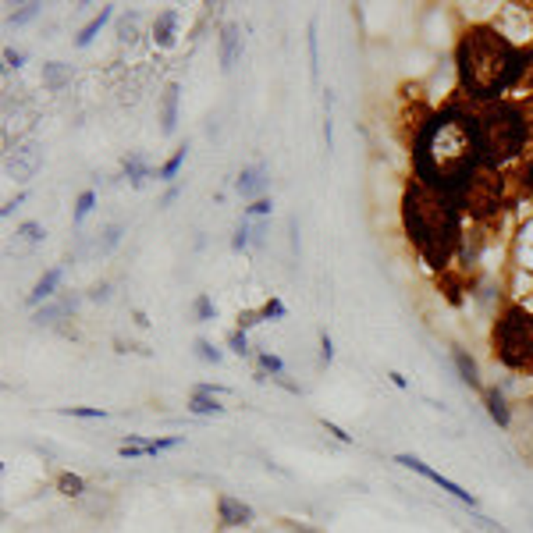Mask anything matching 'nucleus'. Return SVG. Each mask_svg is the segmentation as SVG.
<instances>
[{
	"label": "nucleus",
	"instance_id": "nucleus-3",
	"mask_svg": "<svg viewBox=\"0 0 533 533\" xmlns=\"http://www.w3.org/2000/svg\"><path fill=\"white\" fill-rule=\"evenodd\" d=\"M402 221H405V231L416 242V249L434 266L448 263V256L455 252L459 235H462L455 196L437 192L423 182H412L405 189V200H402Z\"/></svg>",
	"mask_w": 533,
	"mask_h": 533
},
{
	"label": "nucleus",
	"instance_id": "nucleus-20",
	"mask_svg": "<svg viewBox=\"0 0 533 533\" xmlns=\"http://www.w3.org/2000/svg\"><path fill=\"white\" fill-rule=\"evenodd\" d=\"M139 36H142V15L139 11H125L118 18V39L132 47V43H139Z\"/></svg>",
	"mask_w": 533,
	"mask_h": 533
},
{
	"label": "nucleus",
	"instance_id": "nucleus-41",
	"mask_svg": "<svg viewBox=\"0 0 533 533\" xmlns=\"http://www.w3.org/2000/svg\"><path fill=\"white\" fill-rule=\"evenodd\" d=\"M25 200H29V192H18L15 200H8L4 207H0V217H11V214H15V210H18V207H22Z\"/></svg>",
	"mask_w": 533,
	"mask_h": 533
},
{
	"label": "nucleus",
	"instance_id": "nucleus-18",
	"mask_svg": "<svg viewBox=\"0 0 533 533\" xmlns=\"http://www.w3.org/2000/svg\"><path fill=\"white\" fill-rule=\"evenodd\" d=\"M61 278H64V271L61 266H54V271H47L39 281H36V288L29 292V306H39V302H47L50 295H54V288L61 285Z\"/></svg>",
	"mask_w": 533,
	"mask_h": 533
},
{
	"label": "nucleus",
	"instance_id": "nucleus-29",
	"mask_svg": "<svg viewBox=\"0 0 533 533\" xmlns=\"http://www.w3.org/2000/svg\"><path fill=\"white\" fill-rule=\"evenodd\" d=\"M259 317H263V320H285V317H288V306H285L281 299H266V302L259 306Z\"/></svg>",
	"mask_w": 533,
	"mask_h": 533
},
{
	"label": "nucleus",
	"instance_id": "nucleus-27",
	"mask_svg": "<svg viewBox=\"0 0 533 533\" xmlns=\"http://www.w3.org/2000/svg\"><path fill=\"white\" fill-rule=\"evenodd\" d=\"M185 437H153V441H142V448H146V455H160V452H171V448H178Z\"/></svg>",
	"mask_w": 533,
	"mask_h": 533
},
{
	"label": "nucleus",
	"instance_id": "nucleus-39",
	"mask_svg": "<svg viewBox=\"0 0 533 533\" xmlns=\"http://www.w3.org/2000/svg\"><path fill=\"white\" fill-rule=\"evenodd\" d=\"M256 324H263L259 310H242V313H238V331H249V327H256Z\"/></svg>",
	"mask_w": 533,
	"mask_h": 533
},
{
	"label": "nucleus",
	"instance_id": "nucleus-33",
	"mask_svg": "<svg viewBox=\"0 0 533 533\" xmlns=\"http://www.w3.org/2000/svg\"><path fill=\"white\" fill-rule=\"evenodd\" d=\"M310 71L320 75V50H317V22H310Z\"/></svg>",
	"mask_w": 533,
	"mask_h": 533
},
{
	"label": "nucleus",
	"instance_id": "nucleus-37",
	"mask_svg": "<svg viewBox=\"0 0 533 533\" xmlns=\"http://www.w3.org/2000/svg\"><path fill=\"white\" fill-rule=\"evenodd\" d=\"M320 363H324V367H331V363H334V341H331V334H327V331L320 334Z\"/></svg>",
	"mask_w": 533,
	"mask_h": 533
},
{
	"label": "nucleus",
	"instance_id": "nucleus-7",
	"mask_svg": "<svg viewBox=\"0 0 533 533\" xmlns=\"http://www.w3.org/2000/svg\"><path fill=\"white\" fill-rule=\"evenodd\" d=\"M39 164H43V149L36 146V142H22V146H15L11 153H8V174L11 178H18V182H29V178L39 171Z\"/></svg>",
	"mask_w": 533,
	"mask_h": 533
},
{
	"label": "nucleus",
	"instance_id": "nucleus-16",
	"mask_svg": "<svg viewBox=\"0 0 533 533\" xmlns=\"http://www.w3.org/2000/svg\"><path fill=\"white\" fill-rule=\"evenodd\" d=\"M78 295H64V299H57V302H50V306H39L36 310V317H32V324H54L57 317H64V313H75L78 310Z\"/></svg>",
	"mask_w": 533,
	"mask_h": 533
},
{
	"label": "nucleus",
	"instance_id": "nucleus-10",
	"mask_svg": "<svg viewBox=\"0 0 533 533\" xmlns=\"http://www.w3.org/2000/svg\"><path fill=\"white\" fill-rule=\"evenodd\" d=\"M217 519H221V526H249L252 522V508L245 501L231 498V494H221L217 498Z\"/></svg>",
	"mask_w": 533,
	"mask_h": 533
},
{
	"label": "nucleus",
	"instance_id": "nucleus-31",
	"mask_svg": "<svg viewBox=\"0 0 533 533\" xmlns=\"http://www.w3.org/2000/svg\"><path fill=\"white\" fill-rule=\"evenodd\" d=\"M192 310H196V320H200V324H210V320L217 317V306H214V299H210V295H200Z\"/></svg>",
	"mask_w": 533,
	"mask_h": 533
},
{
	"label": "nucleus",
	"instance_id": "nucleus-17",
	"mask_svg": "<svg viewBox=\"0 0 533 533\" xmlns=\"http://www.w3.org/2000/svg\"><path fill=\"white\" fill-rule=\"evenodd\" d=\"M111 18H114V8H100V15H97V18H89V22L82 25V32L75 36V47H78V50H85V47L97 39V32H100V29L111 22Z\"/></svg>",
	"mask_w": 533,
	"mask_h": 533
},
{
	"label": "nucleus",
	"instance_id": "nucleus-5",
	"mask_svg": "<svg viewBox=\"0 0 533 533\" xmlns=\"http://www.w3.org/2000/svg\"><path fill=\"white\" fill-rule=\"evenodd\" d=\"M494 355L508 370H533V313L508 306L494 324Z\"/></svg>",
	"mask_w": 533,
	"mask_h": 533
},
{
	"label": "nucleus",
	"instance_id": "nucleus-9",
	"mask_svg": "<svg viewBox=\"0 0 533 533\" xmlns=\"http://www.w3.org/2000/svg\"><path fill=\"white\" fill-rule=\"evenodd\" d=\"M271 171H266V164H252V167H245L238 178H235V189H238V196H245V200H263L259 192L266 189V182H271V178H266Z\"/></svg>",
	"mask_w": 533,
	"mask_h": 533
},
{
	"label": "nucleus",
	"instance_id": "nucleus-35",
	"mask_svg": "<svg viewBox=\"0 0 533 533\" xmlns=\"http://www.w3.org/2000/svg\"><path fill=\"white\" fill-rule=\"evenodd\" d=\"M271 210H274V203H271V200H266V196H263V200H256V203H249V207H245V214H242V221H249V217H266V214H271Z\"/></svg>",
	"mask_w": 533,
	"mask_h": 533
},
{
	"label": "nucleus",
	"instance_id": "nucleus-15",
	"mask_svg": "<svg viewBox=\"0 0 533 533\" xmlns=\"http://www.w3.org/2000/svg\"><path fill=\"white\" fill-rule=\"evenodd\" d=\"M125 178H128L132 189H142L149 178H153V167L146 164L142 153H128V157H125Z\"/></svg>",
	"mask_w": 533,
	"mask_h": 533
},
{
	"label": "nucleus",
	"instance_id": "nucleus-42",
	"mask_svg": "<svg viewBox=\"0 0 533 533\" xmlns=\"http://www.w3.org/2000/svg\"><path fill=\"white\" fill-rule=\"evenodd\" d=\"M89 299H93V302H107L111 299V285L104 281V285H93V288H89Z\"/></svg>",
	"mask_w": 533,
	"mask_h": 533
},
{
	"label": "nucleus",
	"instance_id": "nucleus-30",
	"mask_svg": "<svg viewBox=\"0 0 533 533\" xmlns=\"http://www.w3.org/2000/svg\"><path fill=\"white\" fill-rule=\"evenodd\" d=\"M252 245V228H249V221H242L238 228H235V238H231V249L235 252H245Z\"/></svg>",
	"mask_w": 533,
	"mask_h": 533
},
{
	"label": "nucleus",
	"instance_id": "nucleus-13",
	"mask_svg": "<svg viewBox=\"0 0 533 533\" xmlns=\"http://www.w3.org/2000/svg\"><path fill=\"white\" fill-rule=\"evenodd\" d=\"M484 402H487V416H491L501 430H508V427H512V409H508V402H505V391H501V388H487V391H484Z\"/></svg>",
	"mask_w": 533,
	"mask_h": 533
},
{
	"label": "nucleus",
	"instance_id": "nucleus-11",
	"mask_svg": "<svg viewBox=\"0 0 533 533\" xmlns=\"http://www.w3.org/2000/svg\"><path fill=\"white\" fill-rule=\"evenodd\" d=\"M452 363H455L459 381H462L466 388H473V391H480V388H484V381H480V367H477V360H473V355H470L466 348L452 345Z\"/></svg>",
	"mask_w": 533,
	"mask_h": 533
},
{
	"label": "nucleus",
	"instance_id": "nucleus-6",
	"mask_svg": "<svg viewBox=\"0 0 533 533\" xmlns=\"http://www.w3.org/2000/svg\"><path fill=\"white\" fill-rule=\"evenodd\" d=\"M395 462H398V466H405V470H412V473H419V477H427L434 487H441L444 494H452V498H455V501H462L466 508H477V498H473L470 491H462V487H459L455 480H448V477H441L437 470H430V466H427V462H419L416 455L402 452V455H395Z\"/></svg>",
	"mask_w": 533,
	"mask_h": 533
},
{
	"label": "nucleus",
	"instance_id": "nucleus-28",
	"mask_svg": "<svg viewBox=\"0 0 533 533\" xmlns=\"http://www.w3.org/2000/svg\"><path fill=\"white\" fill-rule=\"evenodd\" d=\"M196 355H200L203 363H214V367L224 360V355H221V348H214V341H207V338H196Z\"/></svg>",
	"mask_w": 533,
	"mask_h": 533
},
{
	"label": "nucleus",
	"instance_id": "nucleus-43",
	"mask_svg": "<svg viewBox=\"0 0 533 533\" xmlns=\"http://www.w3.org/2000/svg\"><path fill=\"white\" fill-rule=\"evenodd\" d=\"M25 64V54H18V50H4V68L11 71V68H22Z\"/></svg>",
	"mask_w": 533,
	"mask_h": 533
},
{
	"label": "nucleus",
	"instance_id": "nucleus-44",
	"mask_svg": "<svg viewBox=\"0 0 533 533\" xmlns=\"http://www.w3.org/2000/svg\"><path fill=\"white\" fill-rule=\"evenodd\" d=\"M196 391L200 395H228L231 388H224V384H196Z\"/></svg>",
	"mask_w": 533,
	"mask_h": 533
},
{
	"label": "nucleus",
	"instance_id": "nucleus-12",
	"mask_svg": "<svg viewBox=\"0 0 533 533\" xmlns=\"http://www.w3.org/2000/svg\"><path fill=\"white\" fill-rule=\"evenodd\" d=\"M217 57H221V68H224V71H231V68L238 64V57H242V32H238L235 25H224V29H221Z\"/></svg>",
	"mask_w": 533,
	"mask_h": 533
},
{
	"label": "nucleus",
	"instance_id": "nucleus-2",
	"mask_svg": "<svg viewBox=\"0 0 533 533\" xmlns=\"http://www.w3.org/2000/svg\"><path fill=\"white\" fill-rule=\"evenodd\" d=\"M455 61H459V82L466 89V97L480 104H498L501 93H508L522 78L529 57L505 32L480 25L459 39Z\"/></svg>",
	"mask_w": 533,
	"mask_h": 533
},
{
	"label": "nucleus",
	"instance_id": "nucleus-24",
	"mask_svg": "<svg viewBox=\"0 0 533 533\" xmlns=\"http://www.w3.org/2000/svg\"><path fill=\"white\" fill-rule=\"evenodd\" d=\"M57 491L68 494V498H82V494H85V480H82L78 473H61V477H57Z\"/></svg>",
	"mask_w": 533,
	"mask_h": 533
},
{
	"label": "nucleus",
	"instance_id": "nucleus-34",
	"mask_svg": "<svg viewBox=\"0 0 533 533\" xmlns=\"http://www.w3.org/2000/svg\"><path fill=\"white\" fill-rule=\"evenodd\" d=\"M18 235H22L25 242H43V238H47V228L36 224V221H25V224L18 228Z\"/></svg>",
	"mask_w": 533,
	"mask_h": 533
},
{
	"label": "nucleus",
	"instance_id": "nucleus-8",
	"mask_svg": "<svg viewBox=\"0 0 533 533\" xmlns=\"http://www.w3.org/2000/svg\"><path fill=\"white\" fill-rule=\"evenodd\" d=\"M178 25H182V15H178L174 8L160 11V15L153 18V25H149V36H153V43H157L160 50H171V47L178 43Z\"/></svg>",
	"mask_w": 533,
	"mask_h": 533
},
{
	"label": "nucleus",
	"instance_id": "nucleus-1",
	"mask_svg": "<svg viewBox=\"0 0 533 533\" xmlns=\"http://www.w3.org/2000/svg\"><path fill=\"white\" fill-rule=\"evenodd\" d=\"M412 167L423 185L459 200L484 167L477 114L462 107H444L441 114H434L416 135Z\"/></svg>",
	"mask_w": 533,
	"mask_h": 533
},
{
	"label": "nucleus",
	"instance_id": "nucleus-4",
	"mask_svg": "<svg viewBox=\"0 0 533 533\" xmlns=\"http://www.w3.org/2000/svg\"><path fill=\"white\" fill-rule=\"evenodd\" d=\"M477 125H480V157H484V167L487 171H498L505 167L508 160H515L522 149H526V118L515 104H491L484 114H477Z\"/></svg>",
	"mask_w": 533,
	"mask_h": 533
},
{
	"label": "nucleus",
	"instance_id": "nucleus-19",
	"mask_svg": "<svg viewBox=\"0 0 533 533\" xmlns=\"http://www.w3.org/2000/svg\"><path fill=\"white\" fill-rule=\"evenodd\" d=\"M71 82V68L61 64V61H47L43 64V85L50 89V93H61V89Z\"/></svg>",
	"mask_w": 533,
	"mask_h": 533
},
{
	"label": "nucleus",
	"instance_id": "nucleus-47",
	"mask_svg": "<svg viewBox=\"0 0 533 533\" xmlns=\"http://www.w3.org/2000/svg\"><path fill=\"white\" fill-rule=\"evenodd\" d=\"M388 377H391V384H395V388H409V381H405L402 374H388Z\"/></svg>",
	"mask_w": 533,
	"mask_h": 533
},
{
	"label": "nucleus",
	"instance_id": "nucleus-26",
	"mask_svg": "<svg viewBox=\"0 0 533 533\" xmlns=\"http://www.w3.org/2000/svg\"><path fill=\"white\" fill-rule=\"evenodd\" d=\"M93 207H97V192H93V189H89V192H82V196L75 200V214H71L75 228H78V224L89 217V210H93Z\"/></svg>",
	"mask_w": 533,
	"mask_h": 533
},
{
	"label": "nucleus",
	"instance_id": "nucleus-36",
	"mask_svg": "<svg viewBox=\"0 0 533 533\" xmlns=\"http://www.w3.org/2000/svg\"><path fill=\"white\" fill-rule=\"evenodd\" d=\"M228 348H231L235 355H249V338H245V331H231V334H228Z\"/></svg>",
	"mask_w": 533,
	"mask_h": 533
},
{
	"label": "nucleus",
	"instance_id": "nucleus-23",
	"mask_svg": "<svg viewBox=\"0 0 533 533\" xmlns=\"http://www.w3.org/2000/svg\"><path fill=\"white\" fill-rule=\"evenodd\" d=\"M185 157H189V146H182V149H178L160 171H157V178H160V182H174V178H178V171H182V164H185Z\"/></svg>",
	"mask_w": 533,
	"mask_h": 533
},
{
	"label": "nucleus",
	"instance_id": "nucleus-40",
	"mask_svg": "<svg viewBox=\"0 0 533 533\" xmlns=\"http://www.w3.org/2000/svg\"><path fill=\"white\" fill-rule=\"evenodd\" d=\"M324 430H327V434H331L334 441H341V444H352V434H345V430H341L338 423H331V419H324Z\"/></svg>",
	"mask_w": 533,
	"mask_h": 533
},
{
	"label": "nucleus",
	"instance_id": "nucleus-32",
	"mask_svg": "<svg viewBox=\"0 0 533 533\" xmlns=\"http://www.w3.org/2000/svg\"><path fill=\"white\" fill-rule=\"evenodd\" d=\"M61 416H75V419H107V412H104V409H85V405L61 409Z\"/></svg>",
	"mask_w": 533,
	"mask_h": 533
},
{
	"label": "nucleus",
	"instance_id": "nucleus-46",
	"mask_svg": "<svg viewBox=\"0 0 533 533\" xmlns=\"http://www.w3.org/2000/svg\"><path fill=\"white\" fill-rule=\"evenodd\" d=\"M178 192H182V189H178V185H171V189L164 192V200H160V207H171V203L178 200Z\"/></svg>",
	"mask_w": 533,
	"mask_h": 533
},
{
	"label": "nucleus",
	"instance_id": "nucleus-25",
	"mask_svg": "<svg viewBox=\"0 0 533 533\" xmlns=\"http://www.w3.org/2000/svg\"><path fill=\"white\" fill-rule=\"evenodd\" d=\"M256 360H259V370H263V374H271V381H274V377H285V360H281V355H274V352H259Z\"/></svg>",
	"mask_w": 533,
	"mask_h": 533
},
{
	"label": "nucleus",
	"instance_id": "nucleus-21",
	"mask_svg": "<svg viewBox=\"0 0 533 533\" xmlns=\"http://www.w3.org/2000/svg\"><path fill=\"white\" fill-rule=\"evenodd\" d=\"M121 238H125V224L121 221H114V224H107L104 231H100V238H97V256H111L118 245H121Z\"/></svg>",
	"mask_w": 533,
	"mask_h": 533
},
{
	"label": "nucleus",
	"instance_id": "nucleus-14",
	"mask_svg": "<svg viewBox=\"0 0 533 533\" xmlns=\"http://www.w3.org/2000/svg\"><path fill=\"white\" fill-rule=\"evenodd\" d=\"M178 93H182V89L171 82V85L164 89V97H160V132H164V135H171L174 125H178Z\"/></svg>",
	"mask_w": 533,
	"mask_h": 533
},
{
	"label": "nucleus",
	"instance_id": "nucleus-22",
	"mask_svg": "<svg viewBox=\"0 0 533 533\" xmlns=\"http://www.w3.org/2000/svg\"><path fill=\"white\" fill-rule=\"evenodd\" d=\"M185 409L192 416H224V405L217 402V395H200V391H192V398H189Z\"/></svg>",
	"mask_w": 533,
	"mask_h": 533
},
{
	"label": "nucleus",
	"instance_id": "nucleus-38",
	"mask_svg": "<svg viewBox=\"0 0 533 533\" xmlns=\"http://www.w3.org/2000/svg\"><path fill=\"white\" fill-rule=\"evenodd\" d=\"M36 15H39V4H25L18 15H11V25H29Z\"/></svg>",
	"mask_w": 533,
	"mask_h": 533
},
{
	"label": "nucleus",
	"instance_id": "nucleus-45",
	"mask_svg": "<svg viewBox=\"0 0 533 533\" xmlns=\"http://www.w3.org/2000/svg\"><path fill=\"white\" fill-rule=\"evenodd\" d=\"M252 228V245H263L266 242V224L259 221V224H249Z\"/></svg>",
	"mask_w": 533,
	"mask_h": 533
}]
</instances>
